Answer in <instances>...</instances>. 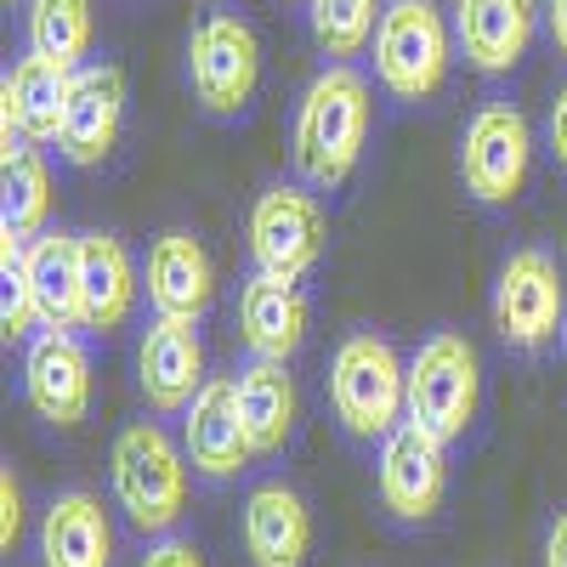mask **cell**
Here are the masks:
<instances>
[{"label":"cell","instance_id":"cell-11","mask_svg":"<svg viewBox=\"0 0 567 567\" xmlns=\"http://www.w3.org/2000/svg\"><path fill=\"white\" fill-rule=\"evenodd\" d=\"M91 392H97V369L80 329H40L34 341H23V403L45 425L74 432L91 414Z\"/></svg>","mask_w":567,"mask_h":567},{"label":"cell","instance_id":"cell-30","mask_svg":"<svg viewBox=\"0 0 567 567\" xmlns=\"http://www.w3.org/2000/svg\"><path fill=\"white\" fill-rule=\"evenodd\" d=\"M545 148H550L556 171L567 176V80L556 85V103H550V120H545Z\"/></svg>","mask_w":567,"mask_h":567},{"label":"cell","instance_id":"cell-18","mask_svg":"<svg viewBox=\"0 0 567 567\" xmlns=\"http://www.w3.org/2000/svg\"><path fill=\"white\" fill-rule=\"evenodd\" d=\"M239 539L250 567H307L312 561V505L284 477L250 483L239 505Z\"/></svg>","mask_w":567,"mask_h":567},{"label":"cell","instance_id":"cell-22","mask_svg":"<svg viewBox=\"0 0 567 567\" xmlns=\"http://www.w3.org/2000/svg\"><path fill=\"white\" fill-rule=\"evenodd\" d=\"M40 567H114V523L91 488H63L40 511Z\"/></svg>","mask_w":567,"mask_h":567},{"label":"cell","instance_id":"cell-32","mask_svg":"<svg viewBox=\"0 0 567 567\" xmlns=\"http://www.w3.org/2000/svg\"><path fill=\"white\" fill-rule=\"evenodd\" d=\"M545 34L556 45V58L567 63V0H545Z\"/></svg>","mask_w":567,"mask_h":567},{"label":"cell","instance_id":"cell-3","mask_svg":"<svg viewBox=\"0 0 567 567\" xmlns=\"http://www.w3.org/2000/svg\"><path fill=\"white\" fill-rule=\"evenodd\" d=\"M261 85V34L256 23L233 7V0H210L187 23V91H194L199 114L233 125L245 120Z\"/></svg>","mask_w":567,"mask_h":567},{"label":"cell","instance_id":"cell-16","mask_svg":"<svg viewBox=\"0 0 567 567\" xmlns=\"http://www.w3.org/2000/svg\"><path fill=\"white\" fill-rule=\"evenodd\" d=\"M210 381L205 374V341L199 323L182 318H154L136 341V392L154 414H182L187 403L199 398V386Z\"/></svg>","mask_w":567,"mask_h":567},{"label":"cell","instance_id":"cell-4","mask_svg":"<svg viewBox=\"0 0 567 567\" xmlns=\"http://www.w3.org/2000/svg\"><path fill=\"white\" fill-rule=\"evenodd\" d=\"M187 454L182 437H171L159 420H131L109 449V483L114 505L125 511V523L136 534H171L187 516Z\"/></svg>","mask_w":567,"mask_h":567},{"label":"cell","instance_id":"cell-28","mask_svg":"<svg viewBox=\"0 0 567 567\" xmlns=\"http://www.w3.org/2000/svg\"><path fill=\"white\" fill-rule=\"evenodd\" d=\"M18 545H23V488H18L12 465H7L0 471V550L18 556Z\"/></svg>","mask_w":567,"mask_h":567},{"label":"cell","instance_id":"cell-25","mask_svg":"<svg viewBox=\"0 0 567 567\" xmlns=\"http://www.w3.org/2000/svg\"><path fill=\"white\" fill-rule=\"evenodd\" d=\"M45 216H52V165H45V148H23L0 165V233L40 239Z\"/></svg>","mask_w":567,"mask_h":567},{"label":"cell","instance_id":"cell-15","mask_svg":"<svg viewBox=\"0 0 567 567\" xmlns=\"http://www.w3.org/2000/svg\"><path fill=\"white\" fill-rule=\"evenodd\" d=\"M69 109V69L23 52L0 80V154L18 159L23 148H58Z\"/></svg>","mask_w":567,"mask_h":567},{"label":"cell","instance_id":"cell-8","mask_svg":"<svg viewBox=\"0 0 567 567\" xmlns=\"http://www.w3.org/2000/svg\"><path fill=\"white\" fill-rule=\"evenodd\" d=\"M460 187L471 205L483 210H511L528 187V171H534V125L528 114L505 103V97H488L471 109L465 131H460Z\"/></svg>","mask_w":567,"mask_h":567},{"label":"cell","instance_id":"cell-21","mask_svg":"<svg viewBox=\"0 0 567 567\" xmlns=\"http://www.w3.org/2000/svg\"><path fill=\"white\" fill-rule=\"evenodd\" d=\"M233 392H239L250 454L256 460H284V454H290L296 425H301V392H296L290 363H278V358H245L239 374H233Z\"/></svg>","mask_w":567,"mask_h":567},{"label":"cell","instance_id":"cell-20","mask_svg":"<svg viewBox=\"0 0 567 567\" xmlns=\"http://www.w3.org/2000/svg\"><path fill=\"white\" fill-rule=\"evenodd\" d=\"M312 329V301L296 278L250 272L239 290V341L250 358H278L290 363Z\"/></svg>","mask_w":567,"mask_h":567},{"label":"cell","instance_id":"cell-5","mask_svg":"<svg viewBox=\"0 0 567 567\" xmlns=\"http://www.w3.org/2000/svg\"><path fill=\"white\" fill-rule=\"evenodd\" d=\"M454 23L437 0H386L369 63L392 103H432L454 69Z\"/></svg>","mask_w":567,"mask_h":567},{"label":"cell","instance_id":"cell-19","mask_svg":"<svg viewBox=\"0 0 567 567\" xmlns=\"http://www.w3.org/2000/svg\"><path fill=\"white\" fill-rule=\"evenodd\" d=\"M142 301V267L131 261L120 233H80V307L85 336H120Z\"/></svg>","mask_w":567,"mask_h":567},{"label":"cell","instance_id":"cell-7","mask_svg":"<svg viewBox=\"0 0 567 567\" xmlns=\"http://www.w3.org/2000/svg\"><path fill=\"white\" fill-rule=\"evenodd\" d=\"M488 318H494V336L505 352L516 358H539L550 347H561V323H567V284L550 250L523 245L511 250L494 272V290H488Z\"/></svg>","mask_w":567,"mask_h":567},{"label":"cell","instance_id":"cell-1","mask_svg":"<svg viewBox=\"0 0 567 567\" xmlns=\"http://www.w3.org/2000/svg\"><path fill=\"white\" fill-rule=\"evenodd\" d=\"M369 120H374L369 74L358 63H323L307 80L301 103H296V125H290L296 182H307L312 194H341L363 159Z\"/></svg>","mask_w":567,"mask_h":567},{"label":"cell","instance_id":"cell-29","mask_svg":"<svg viewBox=\"0 0 567 567\" xmlns=\"http://www.w3.org/2000/svg\"><path fill=\"white\" fill-rule=\"evenodd\" d=\"M142 567H205V550L182 534H159L148 550H142Z\"/></svg>","mask_w":567,"mask_h":567},{"label":"cell","instance_id":"cell-23","mask_svg":"<svg viewBox=\"0 0 567 567\" xmlns=\"http://www.w3.org/2000/svg\"><path fill=\"white\" fill-rule=\"evenodd\" d=\"M29 278H34V301H40L45 329H80L85 323V307H80V233L45 227L40 239H29Z\"/></svg>","mask_w":567,"mask_h":567},{"label":"cell","instance_id":"cell-13","mask_svg":"<svg viewBox=\"0 0 567 567\" xmlns=\"http://www.w3.org/2000/svg\"><path fill=\"white\" fill-rule=\"evenodd\" d=\"M182 454L194 465V477L205 483H239L256 465L250 454V432L239 414V392H233V374H210L199 386V398L182 409Z\"/></svg>","mask_w":567,"mask_h":567},{"label":"cell","instance_id":"cell-26","mask_svg":"<svg viewBox=\"0 0 567 567\" xmlns=\"http://www.w3.org/2000/svg\"><path fill=\"white\" fill-rule=\"evenodd\" d=\"M386 0H307V29L312 45L329 63H352L374 45V29H381Z\"/></svg>","mask_w":567,"mask_h":567},{"label":"cell","instance_id":"cell-34","mask_svg":"<svg viewBox=\"0 0 567 567\" xmlns=\"http://www.w3.org/2000/svg\"><path fill=\"white\" fill-rule=\"evenodd\" d=\"M301 7H307V0H301Z\"/></svg>","mask_w":567,"mask_h":567},{"label":"cell","instance_id":"cell-14","mask_svg":"<svg viewBox=\"0 0 567 567\" xmlns=\"http://www.w3.org/2000/svg\"><path fill=\"white\" fill-rule=\"evenodd\" d=\"M125 131V74L109 58H91L69 74V109H63V136L58 159L74 171H91L114 154Z\"/></svg>","mask_w":567,"mask_h":567},{"label":"cell","instance_id":"cell-31","mask_svg":"<svg viewBox=\"0 0 567 567\" xmlns=\"http://www.w3.org/2000/svg\"><path fill=\"white\" fill-rule=\"evenodd\" d=\"M545 567H567V505L550 516V528H545Z\"/></svg>","mask_w":567,"mask_h":567},{"label":"cell","instance_id":"cell-24","mask_svg":"<svg viewBox=\"0 0 567 567\" xmlns=\"http://www.w3.org/2000/svg\"><path fill=\"white\" fill-rule=\"evenodd\" d=\"M23 40L34 58L74 74L80 63H91V0H29Z\"/></svg>","mask_w":567,"mask_h":567},{"label":"cell","instance_id":"cell-6","mask_svg":"<svg viewBox=\"0 0 567 567\" xmlns=\"http://www.w3.org/2000/svg\"><path fill=\"white\" fill-rule=\"evenodd\" d=\"M483 409V358L460 329H432L409 352V425L432 432L443 449L465 443Z\"/></svg>","mask_w":567,"mask_h":567},{"label":"cell","instance_id":"cell-27","mask_svg":"<svg viewBox=\"0 0 567 567\" xmlns=\"http://www.w3.org/2000/svg\"><path fill=\"white\" fill-rule=\"evenodd\" d=\"M0 329H7V341H34L45 329L29 278V239L18 233H0Z\"/></svg>","mask_w":567,"mask_h":567},{"label":"cell","instance_id":"cell-17","mask_svg":"<svg viewBox=\"0 0 567 567\" xmlns=\"http://www.w3.org/2000/svg\"><path fill=\"white\" fill-rule=\"evenodd\" d=\"M539 18H545L539 0H454V12H449L460 58L483 80H505L528 58Z\"/></svg>","mask_w":567,"mask_h":567},{"label":"cell","instance_id":"cell-33","mask_svg":"<svg viewBox=\"0 0 567 567\" xmlns=\"http://www.w3.org/2000/svg\"><path fill=\"white\" fill-rule=\"evenodd\" d=\"M7 7H12V0H7Z\"/></svg>","mask_w":567,"mask_h":567},{"label":"cell","instance_id":"cell-12","mask_svg":"<svg viewBox=\"0 0 567 567\" xmlns=\"http://www.w3.org/2000/svg\"><path fill=\"white\" fill-rule=\"evenodd\" d=\"M142 296H148L154 318H182V323H205L216 307V261L205 250L199 233L165 227L142 250Z\"/></svg>","mask_w":567,"mask_h":567},{"label":"cell","instance_id":"cell-10","mask_svg":"<svg viewBox=\"0 0 567 567\" xmlns=\"http://www.w3.org/2000/svg\"><path fill=\"white\" fill-rule=\"evenodd\" d=\"M374 488L392 523L403 528H425L437 523V511L449 499V449L420 432V425H398V432L374 449Z\"/></svg>","mask_w":567,"mask_h":567},{"label":"cell","instance_id":"cell-9","mask_svg":"<svg viewBox=\"0 0 567 567\" xmlns=\"http://www.w3.org/2000/svg\"><path fill=\"white\" fill-rule=\"evenodd\" d=\"M245 245H250V272L307 284L323 267V250H329L323 194H312L307 182H267L250 199Z\"/></svg>","mask_w":567,"mask_h":567},{"label":"cell","instance_id":"cell-2","mask_svg":"<svg viewBox=\"0 0 567 567\" xmlns=\"http://www.w3.org/2000/svg\"><path fill=\"white\" fill-rule=\"evenodd\" d=\"M323 392H329V414L352 443L381 449L409 420V358L381 329H347L336 352H329Z\"/></svg>","mask_w":567,"mask_h":567}]
</instances>
